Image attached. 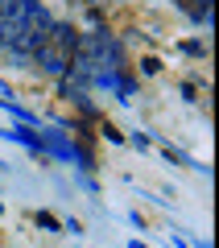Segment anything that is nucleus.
<instances>
[{"label": "nucleus", "mask_w": 219, "mask_h": 248, "mask_svg": "<svg viewBox=\"0 0 219 248\" xmlns=\"http://www.w3.org/2000/svg\"><path fill=\"white\" fill-rule=\"evenodd\" d=\"M75 54H79V37H75V29L62 25V21H54L50 33L42 37V46L33 50V62L42 66L46 75H66Z\"/></svg>", "instance_id": "obj_1"}, {"label": "nucleus", "mask_w": 219, "mask_h": 248, "mask_svg": "<svg viewBox=\"0 0 219 248\" xmlns=\"http://www.w3.org/2000/svg\"><path fill=\"white\" fill-rule=\"evenodd\" d=\"M50 25H54V17H50V13L42 9V4H37V9L29 13L25 21H21V29H17V33H13L9 50L17 54V58H33V50H37V46H42V37L50 33Z\"/></svg>", "instance_id": "obj_2"}, {"label": "nucleus", "mask_w": 219, "mask_h": 248, "mask_svg": "<svg viewBox=\"0 0 219 248\" xmlns=\"http://www.w3.org/2000/svg\"><path fill=\"white\" fill-rule=\"evenodd\" d=\"M182 9L190 13L194 21H203V25L211 21V0H182Z\"/></svg>", "instance_id": "obj_3"}, {"label": "nucleus", "mask_w": 219, "mask_h": 248, "mask_svg": "<svg viewBox=\"0 0 219 248\" xmlns=\"http://www.w3.org/2000/svg\"><path fill=\"white\" fill-rule=\"evenodd\" d=\"M141 66H145V75H157V71H161V62H157V58H145Z\"/></svg>", "instance_id": "obj_4"}, {"label": "nucleus", "mask_w": 219, "mask_h": 248, "mask_svg": "<svg viewBox=\"0 0 219 248\" xmlns=\"http://www.w3.org/2000/svg\"><path fill=\"white\" fill-rule=\"evenodd\" d=\"M0 99H9V87H4V83H0Z\"/></svg>", "instance_id": "obj_5"}]
</instances>
